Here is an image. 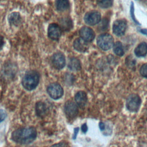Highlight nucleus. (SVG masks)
I'll return each mask as SVG.
<instances>
[{
	"mask_svg": "<svg viewBox=\"0 0 147 147\" xmlns=\"http://www.w3.org/2000/svg\"><path fill=\"white\" fill-rule=\"evenodd\" d=\"M37 136V131L33 127L17 129L11 134L12 140L18 144H27L33 141Z\"/></svg>",
	"mask_w": 147,
	"mask_h": 147,
	"instance_id": "1",
	"label": "nucleus"
},
{
	"mask_svg": "<svg viewBox=\"0 0 147 147\" xmlns=\"http://www.w3.org/2000/svg\"><path fill=\"white\" fill-rule=\"evenodd\" d=\"M39 78V75L36 71H29L25 74L22 79V86L26 90L31 91L37 86Z\"/></svg>",
	"mask_w": 147,
	"mask_h": 147,
	"instance_id": "2",
	"label": "nucleus"
},
{
	"mask_svg": "<svg viewBox=\"0 0 147 147\" xmlns=\"http://www.w3.org/2000/svg\"><path fill=\"white\" fill-rule=\"evenodd\" d=\"M97 44L102 50L107 51L113 47L114 39L110 34L103 33L98 36Z\"/></svg>",
	"mask_w": 147,
	"mask_h": 147,
	"instance_id": "3",
	"label": "nucleus"
},
{
	"mask_svg": "<svg viewBox=\"0 0 147 147\" xmlns=\"http://www.w3.org/2000/svg\"><path fill=\"white\" fill-rule=\"evenodd\" d=\"M141 99L140 96L135 94L130 95L126 102V106L127 109L131 112L137 111L140 107Z\"/></svg>",
	"mask_w": 147,
	"mask_h": 147,
	"instance_id": "4",
	"label": "nucleus"
},
{
	"mask_svg": "<svg viewBox=\"0 0 147 147\" xmlns=\"http://www.w3.org/2000/svg\"><path fill=\"white\" fill-rule=\"evenodd\" d=\"M49 95L53 99H59L63 95V89L61 86L56 83L49 84L47 88Z\"/></svg>",
	"mask_w": 147,
	"mask_h": 147,
	"instance_id": "5",
	"label": "nucleus"
},
{
	"mask_svg": "<svg viewBox=\"0 0 147 147\" xmlns=\"http://www.w3.org/2000/svg\"><path fill=\"white\" fill-rule=\"evenodd\" d=\"M100 14L99 11H91L86 14L84 20L87 25L93 26L100 22Z\"/></svg>",
	"mask_w": 147,
	"mask_h": 147,
	"instance_id": "6",
	"label": "nucleus"
},
{
	"mask_svg": "<svg viewBox=\"0 0 147 147\" xmlns=\"http://www.w3.org/2000/svg\"><path fill=\"white\" fill-rule=\"evenodd\" d=\"M64 111L69 118H75L78 113V105L73 101H68L65 104Z\"/></svg>",
	"mask_w": 147,
	"mask_h": 147,
	"instance_id": "7",
	"label": "nucleus"
},
{
	"mask_svg": "<svg viewBox=\"0 0 147 147\" xmlns=\"http://www.w3.org/2000/svg\"><path fill=\"white\" fill-rule=\"evenodd\" d=\"M126 29V22L123 20H118L114 21L113 25V32L117 36L125 34Z\"/></svg>",
	"mask_w": 147,
	"mask_h": 147,
	"instance_id": "8",
	"label": "nucleus"
},
{
	"mask_svg": "<svg viewBox=\"0 0 147 147\" xmlns=\"http://www.w3.org/2000/svg\"><path fill=\"white\" fill-rule=\"evenodd\" d=\"M61 28L56 24H51L48 29V37L53 40H57L61 36Z\"/></svg>",
	"mask_w": 147,
	"mask_h": 147,
	"instance_id": "9",
	"label": "nucleus"
},
{
	"mask_svg": "<svg viewBox=\"0 0 147 147\" xmlns=\"http://www.w3.org/2000/svg\"><path fill=\"white\" fill-rule=\"evenodd\" d=\"M52 62L54 67L60 69L64 67L65 65V59L64 55L61 53H56L52 57Z\"/></svg>",
	"mask_w": 147,
	"mask_h": 147,
	"instance_id": "10",
	"label": "nucleus"
},
{
	"mask_svg": "<svg viewBox=\"0 0 147 147\" xmlns=\"http://www.w3.org/2000/svg\"><path fill=\"white\" fill-rule=\"evenodd\" d=\"M79 34L81 38L86 42H91L95 38V33L94 30L87 26L82 27L79 31Z\"/></svg>",
	"mask_w": 147,
	"mask_h": 147,
	"instance_id": "11",
	"label": "nucleus"
},
{
	"mask_svg": "<svg viewBox=\"0 0 147 147\" xmlns=\"http://www.w3.org/2000/svg\"><path fill=\"white\" fill-rule=\"evenodd\" d=\"M75 100L80 108H84L87 102V94L83 91H78L75 95Z\"/></svg>",
	"mask_w": 147,
	"mask_h": 147,
	"instance_id": "12",
	"label": "nucleus"
},
{
	"mask_svg": "<svg viewBox=\"0 0 147 147\" xmlns=\"http://www.w3.org/2000/svg\"><path fill=\"white\" fill-rule=\"evenodd\" d=\"M74 49L80 52H85L88 49L87 42L85 41L81 38H76L74 42Z\"/></svg>",
	"mask_w": 147,
	"mask_h": 147,
	"instance_id": "13",
	"label": "nucleus"
},
{
	"mask_svg": "<svg viewBox=\"0 0 147 147\" xmlns=\"http://www.w3.org/2000/svg\"><path fill=\"white\" fill-rule=\"evenodd\" d=\"M36 111L37 115L40 117H43L46 115L48 111L47 105L43 102H38L36 105Z\"/></svg>",
	"mask_w": 147,
	"mask_h": 147,
	"instance_id": "14",
	"label": "nucleus"
},
{
	"mask_svg": "<svg viewBox=\"0 0 147 147\" xmlns=\"http://www.w3.org/2000/svg\"><path fill=\"white\" fill-rule=\"evenodd\" d=\"M134 53L137 57H144L147 55V44L141 42L134 49Z\"/></svg>",
	"mask_w": 147,
	"mask_h": 147,
	"instance_id": "15",
	"label": "nucleus"
},
{
	"mask_svg": "<svg viewBox=\"0 0 147 147\" xmlns=\"http://www.w3.org/2000/svg\"><path fill=\"white\" fill-rule=\"evenodd\" d=\"M68 68L74 71H77L81 69V64L79 60L75 57H72L69 60L68 63Z\"/></svg>",
	"mask_w": 147,
	"mask_h": 147,
	"instance_id": "16",
	"label": "nucleus"
},
{
	"mask_svg": "<svg viewBox=\"0 0 147 147\" xmlns=\"http://www.w3.org/2000/svg\"><path fill=\"white\" fill-rule=\"evenodd\" d=\"M8 21L10 24L17 26L20 24L21 21V17L19 13L13 12L11 13L8 17Z\"/></svg>",
	"mask_w": 147,
	"mask_h": 147,
	"instance_id": "17",
	"label": "nucleus"
},
{
	"mask_svg": "<svg viewBox=\"0 0 147 147\" xmlns=\"http://www.w3.org/2000/svg\"><path fill=\"white\" fill-rule=\"evenodd\" d=\"M56 7L59 11H64L69 7L68 0H56L55 3Z\"/></svg>",
	"mask_w": 147,
	"mask_h": 147,
	"instance_id": "18",
	"label": "nucleus"
},
{
	"mask_svg": "<svg viewBox=\"0 0 147 147\" xmlns=\"http://www.w3.org/2000/svg\"><path fill=\"white\" fill-rule=\"evenodd\" d=\"M113 51L115 54L118 56H122L124 53V49L122 45V44L119 41H117L114 44L113 46Z\"/></svg>",
	"mask_w": 147,
	"mask_h": 147,
	"instance_id": "19",
	"label": "nucleus"
},
{
	"mask_svg": "<svg viewBox=\"0 0 147 147\" xmlns=\"http://www.w3.org/2000/svg\"><path fill=\"white\" fill-rule=\"evenodd\" d=\"M98 5L102 8H108L112 6L113 0H96Z\"/></svg>",
	"mask_w": 147,
	"mask_h": 147,
	"instance_id": "20",
	"label": "nucleus"
},
{
	"mask_svg": "<svg viewBox=\"0 0 147 147\" xmlns=\"http://www.w3.org/2000/svg\"><path fill=\"white\" fill-rule=\"evenodd\" d=\"M126 64L129 67L133 68L135 67L136 61L131 56H129L126 59Z\"/></svg>",
	"mask_w": 147,
	"mask_h": 147,
	"instance_id": "21",
	"label": "nucleus"
},
{
	"mask_svg": "<svg viewBox=\"0 0 147 147\" xmlns=\"http://www.w3.org/2000/svg\"><path fill=\"white\" fill-rule=\"evenodd\" d=\"M130 16L131 18H132V20L134 21V22L140 25V23L138 22V21L136 20L135 15H134V3L133 2H131V5H130Z\"/></svg>",
	"mask_w": 147,
	"mask_h": 147,
	"instance_id": "22",
	"label": "nucleus"
},
{
	"mask_svg": "<svg viewBox=\"0 0 147 147\" xmlns=\"http://www.w3.org/2000/svg\"><path fill=\"white\" fill-rule=\"evenodd\" d=\"M140 74L144 78H147V63L143 64L140 68Z\"/></svg>",
	"mask_w": 147,
	"mask_h": 147,
	"instance_id": "23",
	"label": "nucleus"
},
{
	"mask_svg": "<svg viewBox=\"0 0 147 147\" xmlns=\"http://www.w3.org/2000/svg\"><path fill=\"white\" fill-rule=\"evenodd\" d=\"M61 25V28L63 29H66L68 28H69V25L71 24V21L68 20V19H63L61 22H60Z\"/></svg>",
	"mask_w": 147,
	"mask_h": 147,
	"instance_id": "24",
	"label": "nucleus"
},
{
	"mask_svg": "<svg viewBox=\"0 0 147 147\" xmlns=\"http://www.w3.org/2000/svg\"><path fill=\"white\" fill-rule=\"evenodd\" d=\"M7 114L6 111L2 109L0 110V122L3 121L6 117Z\"/></svg>",
	"mask_w": 147,
	"mask_h": 147,
	"instance_id": "25",
	"label": "nucleus"
},
{
	"mask_svg": "<svg viewBox=\"0 0 147 147\" xmlns=\"http://www.w3.org/2000/svg\"><path fill=\"white\" fill-rule=\"evenodd\" d=\"M51 147H68V145L65 142H61L58 144L53 145L52 146H51Z\"/></svg>",
	"mask_w": 147,
	"mask_h": 147,
	"instance_id": "26",
	"label": "nucleus"
},
{
	"mask_svg": "<svg viewBox=\"0 0 147 147\" xmlns=\"http://www.w3.org/2000/svg\"><path fill=\"white\" fill-rule=\"evenodd\" d=\"M81 129H82V131H83V133H86V132L87 131V126L86 123H84V124L82 126Z\"/></svg>",
	"mask_w": 147,
	"mask_h": 147,
	"instance_id": "27",
	"label": "nucleus"
},
{
	"mask_svg": "<svg viewBox=\"0 0 147 147\" xmlns=\"http://www.w3.org/2000/svg\"><path fill=\"white\" fill-rule=\"evenodd\" d=\"M4 44V40H3V37L0 35V48L3 46Z\"/></svg>",
	"mask_w": 147,
	"mask_h": 147,
	"instance_id": "28",
	"label": "nucleus"
},
{
	"mask_svg": "<svg viewBox=\"0 0 147 147\" xmlns=\"http://www.w3.org/2000/svg\"><path fill=\"white\" fill-rule=\"evenodd\" d=\"M140 32L142 34L147 36V29H140Z\"/></svg>",
	"mask_w": 147,
	"mask_h": 147,
	"instance_id": "29",
	"label": "nucleus"
},
{
	"mask_svg": "<svg viewBox=\"0 0 147 147\" xmlns=\"http://www.w3.org/2000/svg\"><path fill=\"white\" fill-rule=\"evenodd\" d=\"M99 127L101 130H103L105 129V124L103 122H100L99 124Z\"/></svg>",
	"mask_w": 147,
	"mask_h": 147,
	"instance_id": "30",
	"label": "nucleus"
},
{
	"mask_svg": "<svg viewBox=\"0 0 147 147\" xmlns=\"http://www.w3.org/2000/svg\"><path fill=\"white\" fill-rule=\"evenodd\" d=\"M75 133H74V139H75V138H76V134H77V133L78 132V131H79V129L77 127V128H75Z\"/></svg>",
	"mask_w": 147,
	"mask_h": 147,
	"instance_id": "31",
	"label": "nucleus"
}]
</instances>
